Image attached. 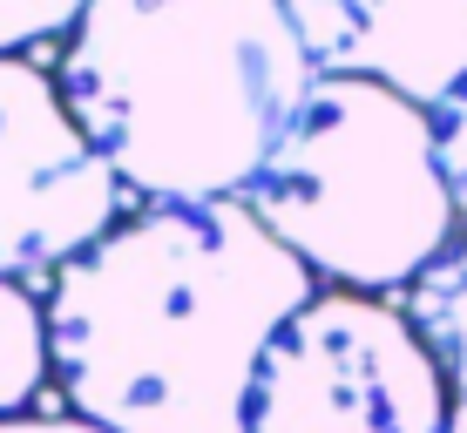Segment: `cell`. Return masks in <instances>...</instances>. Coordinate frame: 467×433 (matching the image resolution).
<instances>
[{
	"mask_svg": "<svg viewBox=\"0 0 467 433\" xmlns=\"http://www.w3.org/2000/svg\"><path fill=\"white\" fill-rule=\"evenodd\" d=\"M400 312H407V325L427 339V352L441 359L447 387L467 393V237H454V244L400 292Z\"/></svg>",
	"mask_w": 467,
	"mask_h": 433,
	"instance_id": "52a82bcc",
	"label": "cell"
},
{
	"mask_svg": "<svg viewBox=\"0 0 467 433\" xmlns=\"http://www.w3.org/2000/svg\"><path fill=\"white\" fill-rule=\"evenodd\" d=\"M433 116V149H441V176L447 190H454V211H461V231H467V82L447 95L441 108H427Z\"/></svg>",
	"mask_w": 467,
	"mask_h": 433,
	"instance_id": "30bf717a",
	"label": "cell"
},
{
	"mask_svg": "<svg viewBox=\"0 0 467 433\" xmlns=\"http://www.w3.org/2000/svg\"><path fill=\"white\" fill-rule=\"evenodd\" d=\"M447 433H467V393H454V413H447Z\"/></svg>",
	"mask_w": 467,
	"mask_h": 433,
	"instance_id": "7c38bea8",
	"label": "cell"
},
{
	"mask_svg": "<svg viewBox=\"0 0 467 433\" xmlns=\"http://www.w3.org/2000/svg\"><path fill=\"white\" fill-rule=\"evenodd\" d=\"M454 387L407 312L366 292H318L271 339L244 433H447Z\"/></svg>",
	"mask_w": 467,
	"mask_h": 433,
	"instance_id": "277c9868",
	"label": "cell"
},
{
	"mask_svg": "<svg viewBox=\"0 0 467 433\" xmlns=\"http://www.w3.org/2000/svg\"><path fill=\"white\" fill-rule=\"evenodd\" d=\"M122 223V176L35 61L0 55V278L68 271Z\"/></svg>",
	"mask_w": 467,
	"mask_h": 433,
	"instance_id": "5b68a950",
	"label": "cell"
},
{
	"mask_svg": "<svg viewBox=\"0 0 467 433\" xmlns=\"http://www.w3.org/2000/svg\"><path fill=\"white\" fill-rule=\"evenodd\" d=\"M312 298L318 278L244 197L142 203L55 271V387L109 433H244L257 366Z\"/></svg>",
	"mask_w": 467,
	"mask_h": 433,
	"instance_id": "6da1fadb",
	"label": "cell"
},
{
	"mask_svg": "<svg viewBox=\"0 0 467 433\" xmlns=\"http://www.w3.org/2000/svg\"><path fill=\"white\" fill-rule=\"evenodd\" d=\"M55 82L122 190L197 203L265 176L318 68L285 0H95Z\"/></svg>",
	"mask_w": 467,
	"mask_h": 433,
	"instance_id": "7a4b0ae2",
	"label": "cell"
},
{
	"mask_svg": "<svg viewBox=\"0 0 467 433\" xmlns=\"http://www.w3.org/2000/svg\"><path fill=\"white\" fill-rule=\"evenodd\" d=\"M244 203L312 278L366 298L407 292L461 237L433 116L359 75H318Z\"/></svg>",
	"mask_w": 467,
	"mask_h": 433,
	"instance_id": "3957f363",
	"label": "cell"
},
{
	"mask_svg": "<svg viewBox=\"0 0 467 433\" xmlns=\"http://www.w3.org/2000/svg\"><path fill=\"white\" fill-rule=\"evenodd\" d=\"M95 0H0V55H21L35 41L75 35Z\"/></svg>",
	"mask_w": 467,
	"mask_h": 433,
	"instance_id": "9c48e42d",
	"label": "cell"
},
{
	"mask_svg": "<svg viewBox=\"0 0 467 433\" xmlns=\"http://www.w3.org/2000/svg\"><path fill=\"white\" fill-rule=\"evenodd\" d=\"M318 75H359L420 108L467 82V0H285Z\"/></svg>",
	"mask_w": 467,
	"mask_h": 433,
	"instance_id": "8992f818",
	"label": "cell"
},
{
	"mask_svg": "<svg viewBox=\"0 0 467 433\" xmlns=\"http://www.w3.org/2000/svg\"><path fill=\"white\" fill-rule=\"evenodd\" d=\"M55 379V345H47V304L21 278H0V420L35 407V393Z\"/></svg>",
	"mask_w": 467,
	"mask_h": 433,
	"instance_id": "ba28073f",
	"label": "cell"
},
{
	"mask_svg": "<svg viewBox=\"0 0 467 433\" xmlns=\"http://www.w3.org/2000/svg\"><path fill=\"white\" fill-rule=\"evenodd\" d=\"M0 433H109L82 420V413H14V420H0Z\"/></svg>",
	"mask_w": 467,
	"mask_h": 433,
	"instance_id": "8fae6325",
	"label": "cell"
}]
</instances>
